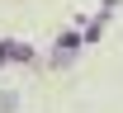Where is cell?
Instances as JSON below:
<instances>
[{"instance_id":"obj_1","label":"cell","mask_w":123,"mask_h":113,"mask_svg":"<svg viewBox=\"0 0 123 113\" xmlns=\"http://www.w3.org/2000/svg\"><path fill=\"white\" fill-rule=\"evenodd\" d=\"M14 104H19L14 94H0V113H14Z\"/></svg>"}]
</instances>
